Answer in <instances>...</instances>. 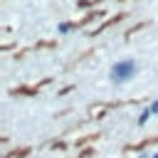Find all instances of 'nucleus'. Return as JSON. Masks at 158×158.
<instances>
[{
	"label": "nucleus",
	"mask_w": 158,
	"mask_h": 158,
	"mask_svg": "<svg viewBox=\"0 0 158 158\" xmlns=\"http://www.w3.org/2000/svg\"><path fill=\"white\" fill-rule=\"evenodd\" d=\"M136 74V62L133 59H121L111 67V79L114 81H128Z\"/></svg>",
	"instance_id": "nucleus-1"
},
{
	"label": "nucleus",
	"mask_w": 158,
	"mask_h": 158,
	"mask_svg": "<svg viewBox=\"0 0 158 158\" xmlns=\"http://www.w3.org/2000/svg\"><path fill=\"white\" fill-rule=\"evenodd\" d=\"M146 121H148V111H143V114L138 116V123H146Z\"/></svg>",
	"instance_id": "nucleus-2"
},
{
	"label": "nucleus",
	"mask_w": 158,
	"mask_h": 158,
	"mask_svg": "<svg viewBox=\"0 0 158 158\" xmlns=\"http://www.w3.org/2000/svg\"><path fill=\"white\" fill-rule=\"evenodd\" d=\"M151 111H153V114H158V101H153V104H151Z\"/></svg>",
	"instance_id": "nucleus-3"
},
{
	"label": "nucleus",
	"mask_w": 158,
	"mask_h": 158,
	"mask_svg": "<svg viewBox=\"0 0 158 158\" xmlns=\"http://www.w3.org/2000/svg\"><path fill=\"white\" fill-rule=\"evenodd\" d=\"M151 158H158V153H153V156H151Z\"/></svg>",
	"instance_id": "nucleus-4"
}]
</instances>
